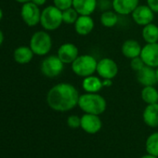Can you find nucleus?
Returning a JSON list of instances; mask_svg holds the SVG:
<instances>
[{
  "mask_svg": "<svg viewBox=\"0 0 158 158\" xmlns=\"http://www.w3.org/2000/svg\"><path fill=\"white\" fill-rule=\"evenodd\" d=\"M147 5L153 12L158 13V0H147Z\"/></svg>",
  "mask_w": 158,
  "mask_h": 158,
  "instance_id": "nucleus-29",
  "label": "nucleus"
},
{
  "mask_svg": "<svg viewBox=\"0 0 158 158\" xmlns=\"http://www.w3.org/2000/svg\"><path fill=\"white\" fill-rule=\"evenodd\" d=\"M142 38L148 44L158 42V26L153 23H149L143 26L141 32Z\"/></svg>",
  "mask_w": 158,
  "mask_h": 158,
  "instance_id": "nucleus-21",
  "label": "nucleus"
},
{
  "mask_svg": "<svg viewBox=\"0 0 158 158\" xmlns=\"http://www.w3.org/2000/svg\"><path fill=\"white\" fill-rule=\"evenodd\" d=\"M140 57L144 61L145 65L152 68L158 66V42L146 44L142 47Z\"/></svg>",
  "mask_w": 158,
  "mask_h": 158,
  "instance_id": "nucleus-11",
  "label": "nucleus"
},
{
  "mask_svg": "<svg viewBox=\"0 0 158 158\" xmlns=\"http://www.w3.org/2000/svg\"><path fill=\"white\" fill-rule=\"evenodd\" d=\"M16 2L18 3H22V4H24V3H27V2H30L31 0H15Z\"/></svg>",
  "mask_w": 158,
  "mask_h": 158,
  "instance_id": "nucleus-34",
  "label": "nucleus"
},
{
  "mask_svg": "<svg viewBox=\"0 0 158 158\" xmlns=\"http://www.w3.org/2000/svg\"><path fill=\"white\" fill-rule=\"evenodd\" d=\"M3 41H4V35H3L2 31L0 30V47H1V45H2V43H3Z\"/></svg>",
  "mask_w": 158,
  "mask_h": 158,
  "instance_id": "nucleus-33",
  "label": "nucleus"
},
{
  "mask_svg": "<svg viewBox=\"0 0 158 158\" xmlns=\"http://www.w3.org/2000/svg\"><path fill=\"white\" fill-rule=\"evenodd\" d=\"M57 56L64 64H72L79 56V50L74 44L64 43L58 48Z\"/></svg>",
  "mask_w": 158,
  "mask_h": 158,
  "instance_id": "nucleus-12",
  "label": "nucleus"
},
{
  "mask_svg": "<svg viewBox=\"0 0 158 158\" xmlns=\"http://www.w3.org/2000/svg\"><path fill=\"white\" fill-rule=\"evenodd\" d=\"M142 47L140 46V44L134 39H127L126 40L121 48V51L122 54L127 58V59H133L136 57L140 56V52H141Z\"/></svg>",
  "mask_w": 158,
  "mask_h": 158,
  "instance_id": "nucleus-18",
  "label": "nucleus"
},
{
  "mask_svg": "<svg viewBox=\"0 0 158 158\" xmlns=\"http://www.w3.org/2000/svg\"><path fill=\"white\" fill-rule=\"evenodd\" d=\"M67 125L71 128H78L81 127V117L72 114L67 118Z\"/></svg>",
  "mask_w": 158,
  "mask_h": 158,
  "instance_id": "nucleus-28",
  "label": "nucleus"
},
{
  "mask_svg": "<svg viewBox=\"0 0 158 158\" xmlns=\"http://www.w3.org/2000/svg\"><path fill=\"white\" fill-rule=\"evenodd\" d=\"M2 18H3V11H2L1 8H0V21L2 20Z\"/></svg>",
  "mask_w": 158,
  "mask_h": 158,
  "instance_id": "nucleus-36",
  "label": "nucleus"
},
{
  "mask_svg": "<svg viewBox=\"0 0 158 158\" xmlns=\"http://www.w3.org/2000/svg\"><path fill=\"white\" fill-rule=\"evenodd\" d=\"M85 114L100 115L103 114L107 107L106 100L99 93H88L79 96L78 105Z\"/></svg>",
  "mask_w": 158,
  "mask_h": 158,
  "instance_id": "nucleus-2",
  "label": "nucleus"
},
{
  "mask_svg": "<svg viewBox=\"0 0 158 158\" xmlns=\"http://www.w3.org/2000/svg\"><path fill=\"white\" fill-rule=\"evenodd\" d=\"M31 1L39 7V6H43L47 2V0H31Z\"/></svg>",
  "mask_w": 158,
  "mask_h": 158,
  "instance_id": "nucleus-31",
  "label": "nucleus"
},
{
  "mask_svg": "<svg viewBox=\"0 0 158 158\" xmlns=\"http://www.w3.org/2000/svg\"><path fill=\"white\" fill-rule=\"evenodd\" d=\"M21 16L27 26L33 27L40 23L41 11L37 5L30 1L23 5L21 10Z\"/></svg>",
  "mask_w": 158,
  "mask_h": 158,
  "instance_id": "nucleus-7",
  "label": "nucleus"
},
{
  "mask_svg": "<svg viewBox=\"0 0 158 158\" xmlns=\"http://www.w3.org/2000/svg\"><path fill=\"white\" fill-rule=\"evenodd\" d=\"M53 3L61 11L73 7V0H53Z\"/></svg>",
  "mask_w": 158,
  "mask_h": 158,
  "instance_id": "nucleus-27",
  "label": "nucleus"
},
{
  "mask_svg": "<svg viewBox=\"0 0 158 158\" xmlns=\"http://www.w3.org/2000/svg\"><path fill=\"white\" fill-rule=\"evenodd\" d=\"M96 72L102 79H114L118 73V65L113 59L103 58L98 61Z\"/></svg>",
  "mask_w": 158,
  "mask_h": 158,
  "instance_id": "nucleus-8",
  "label": "nucleus"
},
{
  "mask_svg": "<svg viewBox=\"0 0 158 158\" xmlns=\"http://www.w3.org/2000/svg\"><path fill=\"white\" fill-rule=\"evenodd\" d=\"M94 29V21L90 16L79 15L74 23V30L79 35H88Z\"/></svg>",
  "mask_w": 158,
  "mask_h": 158,
  "instance_id": "nucleus-15",
  "label": "nucleus"
},
{
  "mask_svg": "<svg viewBox=\"0 0 158 158\" xmlns=\"http://www.w3.org/2000/svg\"><path fill=\"white\" fill-rule=\"evenodd\" d=\"M135 23L139 26H145L152 23L154 19V12L148 5H139L131 13Z\"/></svg>",
  "mask_w": 158,
  "mask_h": 158,
  "instance_id": "nucleus-9",
  "label": "nucleus"
},
{
  "mask_svg": "<svg viewBox=\"0 0 158 158\" xmlns=\"http://www.w3.org/2000/svg\"><path fill=\"white\" fill-rule=\"evenodd\" d=\"M145 149L147 153L158 157V132L151 134L145 142Z\"/></svg>",
  "mask_w": 158,
  "mask_h": 158,
  "instance_id": "nucleus-24",
  "label": "nucleus"
},
{
  "mask_svg": "<svg viewBox=\"0 0 158 158\" xmlns=\"http://www.w3.org/2000/svg\"><path fill=\"white\" fill-rule=\"evenodd\" d=\"M145 66V63L144 61L142 60L141 57L139 56V57H136V58H133L131 59L130 60V67L133 71H135L136 73L139 72V70H141L143 67Z\"/></svg>",
  "mask_w": 158,
  "mask_h": 158,
  "instance_id": "nucleus-26",
  "label": "nucleus"
},
{
  "mask_svg": "<svg viewBox=\"0 0 158 158\" xmlns=\"http://www.w3.org/2000/svg\"><path fill=\"white\" fill-rule=\"evenodd\" d=\"M88 134H96L102 127V122L99 115L92 114H85L81 116V127Z\"/></svg>",
  "mask_w": 158,
  "mask_h": 158,
  "instance_id": "nucleus-10",
  "label": "nucleus"
},
{
  "mask_svg": "<svg viewBox=\"0 0 158 158\" xmlns=\"http://www.w3.org/2000/svg\"><path fill=\"white\" fill-rule=\"evenodd\" d=\"M98 7V0H73V8L79 15L90 16Z\"/></svg>",
  "mask_w": 158,
  "mask_h": 158,
  "instance_id": "nucleus-14",
  "label": "nucleus"
},
{
  "mask_svg": "<svg viewBox=\"0 0 158 158\" xmlns=\"http://www.w3.org/2000/svg\"><path fill=\"white\" fill-rule=\"evenodd\" d=\"M137 80L143 87L155 86L157 84L155 69L145 65L141 70L137 72Z\"/></svg>",
  "mask_w": 158,
  "mask_h": 158,
  "instance_id": "nucleus-13",
  "label": "nucleus"
},
{
  "mask_svg": "<svg viewBox=\"0 0 158 158\" xmlns=\"http://www.w3.org/2000/svg\"><path fill=\"white\" fill-rule=\"evenodd\" d=\"M97 60L89 54L78 56L72 63V71L80 77H87L92 75L97 70Z\"/></svg>",
  "mask_w": 158,
  "mask_h": 158,
  "instance_id": "nucleus-3",
  "label": "nucleus"
},
{
  "mask_svg": "<svg viewBox=\"0 0 158 158\" xmlns=\"http://www.w3.org/2000/svg\"><path fill=\"white\" fill-rule=\"evenodd\" d=\"M113 85V83H112V79H103L102 80V86H103V88L105 87V88H109V87H111Z\"/></svg>",
  "mask_w": 158,
  "mask_h": 158,
  "instance_id": "nucleus-30",
  "label": "nucleus"
},
{
  "mask_svg": "<svg viewBox=\"0 0 158 158\" xmlns=\"http://www.w3.org/2000/svg\"><path fill=\"white\" fill-rule=\"evenodd\" d=\"M155 74H156V80H157V84H158V66L155 69Z\"/></svg>",
  "mask_w": 158,
  "mask_h": 158,
  "instance_id": "nucleus-35",
  "label": "nucleus"
},
{
  "mask_svg": "<svg viewBox=\"0 0 158 158\" xmlns=\"http://www.w3.org/2000/svg\"><path fill=\"white\" fill-rule=\"evenodd\" d=\"M82 88L88 93H98L103 88L102 80H101V77L93 74L87 76L83 79Z\"/></svg>",
  "mask_w": 158,
  "mask_h": 158,
  "instance_id": "nucleus-19",
  "label": "nucleus"
},
{
  "mask_svg": "<svg viewBox=\"0 0 158 158\" xmlns=\"http://www.w3.org/2000/svg\"><path fill=\"white\" fill-rule=\"evenodd\" d=\"M41 73L48 78H54L60 75L63 69L64 63L60 60L58 56L51 55L45 58L41 62Z\"/></svg>",
  "mask_w": 158,
  "mask_h": 158,
  "instance_id": "nucleus-6",
  "label": "nucleus"
},
{
  "mask_svg": "<svg viewBox=\"0 0 158 158\" xmlns=\"http://www.w3.org/2000/svg\"><path fill=\"white\" fill-rule=\"evenodd\" d=\"M35 53L31 49L30 47L22 46L17 48L13 52L14 60L19 64H27L29 63L34 57Z\"/></svg>",
  "mask_w": 158,
  "mask_h": 158,
  "instance_id": "nucleus-20",
  "label": "nucleus"
},
{
  "mask_svg": "<svg viewBox=\"0 0 158 158\" xmlns=\"http://www.w3.org/2000/svg\"><path fill=\"white\" fill-rule=\"evenodd\" d=\"M30 48L37 56L47 55L52 48V39L49 34L46 31L35 32L30 40Z\"/></svg>",
  "mask_w": 158,
  "mask_h": 158,
  "instance_id": "nucleus-5",
  "label": "nucleus"
},
{
  "mask_svg": "<svg viewBox=\"0 0 158 158\" xmlns=\"http://www.w3.org/2000/svg\"><path fill=\"white\" fill-rule=\"evenodd\" d=\"M78 90L69 83H60L52 87L47 94V103L54 111L68 112L78 105Z\"/></svg>",
  "mask_w": 158,
  "mask_h": 158,
  "instance_id": "nucleus-1",
  "label": "nucleus"
},
{
  "mask_svg": "<svg viewBox=\"0 0 158 158\" xmlns=\"http://www.w3.org/2000/svg\"><path fill=\"white\" fill-rule=\"evenodd\" d=\"M139 0H113V9L119 15L131 14L139 6Z\"/></svg>",
  "mask_w": 158,
  "mask_h": 158,
  "instance_id": "nucleus-16",
  "label": "nucleus"
},
{
  "mask_svg": "<svg viewBox=\"0 0 158 158\" xmlns=\"http://www.w3.org/2000/svg\"><path fill=\"white\" fill-rule=\"evenodd\" d=\"M118 23V14L114 10H105L101 15V23L102 26L112 28Z\"/></svg>",
  "mask_w": 158,
  "mask_h": 158,
  "instance_id": "nucleus-23",
  "label": "nucleus"
},
{
  "mask_svg": "<svg viewBox=\"0 0 158 158\" xmlns=\"http://www.w3.org/2000/svg\"><path fill=\"white\" fill-rule=\"evenodd\" d=\"M140 158H158V157H157V156H154V155H152V154L147 153V154H145V155H142Z\"/></svg>",
  "mask_w": 158,
  "mask_h": 158,
  "instance_id": "nucleus-32",
  "label": "nucleus"
},
{
  "mask_svg": "<svg viewBox=\"0 0 158 158\" xmlns=\"http://www.w3.org/2000/svg\"><path fill=\"white\" fill-rule=\"evenodd\" d=\"M78 17L79 14L73 7L62 11V21L66 24H74Z\"/></svg>",
  "mask_w": 158,
  "mask_h": 158,
  "instance_id": "nucleus-25",
  "label": "nucleus"
},
{
  "mask_svg": "<svg viewBox=\"0 0 158 158\" xmlns=\"http://www.w3.org/2000/svg\"><path fill=\"white\" fill-rule=\"evenodd\" d=\"M142 118L144 123L150 127H158V102L147 104L143 113Z\"/></svg>",
  "mask_w": 158,
  "mask_h": 158,
  "instance_id": "nucleus-17",
  "label": "nucleus"
},
{
  "mask_svg": "<svg viewBox=\"0 0 158 158\" xmlns=\"http://www.w3.org/2000/svg\"><path fill=\"white\" fill-rule=\"evenodd\" d=\"M142 101L147 104H152L158 102V91L154 86L144 87L140 93Z\"/></svg>",
  "mask_w": 158,
  "mask_h": 158,
  "instance_id": "nucleus-22",
  "label": "nucleus"
},
{
  "mask_svg": "<svg viewBox=\"0 0 158 158\" xmlns=\"http://www.w3.org/2000/svg\"><path fill=\"white\" fill-rule=\"evenodd\" d=\"M62 21V11L59 10L57 7L48 6L45 8L41 12L40 24L47 31H54L57 30L61 23Z\"/></svg>",
  "mask_w": 158,
  "mask_h": 158,
  "instance_id": "nucleus-4",
  "label": "nucleus"
}]
</instances>
